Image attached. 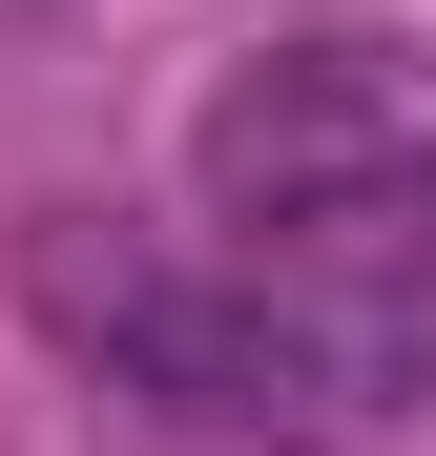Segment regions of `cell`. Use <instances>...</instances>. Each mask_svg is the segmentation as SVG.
I'll use <instances>...</instances> for the list:
<instances>
[{"mask_svg":"<svg viewBox=\"0 0 436 456\" xmlns=\"http://www.w3.org/2000/svg\"><path fill=\"white\" fill-rule=\"evenodd\" d=\"M62 312H84L145 395H187V415H333V353L291 312H208V290H125V270H62Z\"/></svg>","mask_w":436,"mask_h":456,"instance_id":"7a4b0ae2","label":"cell"},{"mask_svg":"<svg viewBox=\"0 0 436 456\" xmlns=\"http://www.w3.org/2000/svg\"><path fill=\"white\" fill-rule=\"evenodd\" d=\"M187 208L250 270L436 249V42L415 21H250L187 104Z\"/></svg>","mask_w":436,"mask_h":456,"instance_id":"6da1fadb","label":"cell"}]
</instances>
